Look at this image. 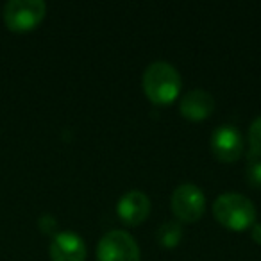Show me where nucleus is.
Returning <instances> with one entry per match:
<instances>
[{"label": "nucleus", "instance_id": "obj_1", "mask_svg": "<svg viewBox=\"0 0 261 261\" xmlns=\"http://www.w3.org/2000/svg\"><path fill=\"white\" fill-rule=\"evenodd\" d=\"M143 91L150 102L168 106L181 91V75L170 63L156 61L147 66L143 73Z\"/></svg>", "mask_w": 261, "mask_h": 261}, {"label": "nucleus", "instance_id": "obj_2", "mask_svg": "<svg viewBox=\"0 0 261 261\" xmlns=\"http://www.w3.org/2000/svg\"><path fill=\"white\" fill-rule=\"evenodd\" d=\"M213 215L229 231H245L256 224V207L242 193H222L213 204Z\"/></svg>", "mask_w": 261, "mask_h": 261}, {"label": "nucleus", "instance_id": "obj_3", "mask_svg": "<svg viewBox=\"0 0 261 261\" xmlns=\"http://www.w3.org/2000/svg\"><path fill=\"white\" fill-rule=\"evenodd\" d=\"M47 6L41 0H9L4 6V22L15 33H27L41 23Z\"/></svg>", "mask_w": 261, "mask_h": 261}, {"label": "nucleus", "instance_id": "obj_4", "mask_svg": "<svg viewBox=\"0 0 261 261\" xmlns=\"http://www.w3.org/2000/svg\"><path fill=\"white\" fill-rule=\"evenodd\" d=\"M98 261H140V247L125 231L106 232L97 245Z\"/></svg>", "mask_w": 261, "mask_h": 261}, {"label": "nucleus", "instance_id": "obj_5", "mask_svg": "<svg viewBox=\"0 0 261 261\" xmlns=\"http://www.w3.org/2000/svg\"><path fill=\"white\" fill-rule=\"evenodd\" d=\"M206 210V195L193 182H185L177 186L172 193V211L181 222L192 224L204 215Z\"/></svg>", "mask_w": 261, "mask_h": 261}, {"label": "nucleus", "instance_id": "obj_6", "mask_svg": "<svg viewBox=\"0 0 261 261\" xmlns=\"http://www.w3.org/2000/svg\"><path fill=\"white\" fill-rule=\"evenodd\" d=\"M211 150L224 163H232L243 152V138L234 125H220L211 135Z\"/></svg>", "mask_w": 261, "mask_h": 261}, {"label": "nucleus", "instance_id": "obj_7", "mask_svg": "<svg viewBox=\"0 0 261 261\" xmlns=\"http://www.w3.org/2000/svg\"><path fill=\"white\" fill-rule=\"evenodd\" d=\"M116 215L125 225H140L150 215V199L143 192L130 190L118 199Z\"/></svg>", "mask_w": 261, "mask_h": 261}, {"label": "nucleus", "instance_id": "obj_8", "mask_svg": "<svg viewBox=\"0 0 261 261\" xmlns=\"http://www.w3.org/2000/svg\"><path fill=\"white\" fill-rule=\"evenodd\" d=\"M52 261H86V243L72 231H61L54 234L50 243Z\"/></svg>", "mask_w": 261, "mask_h": 261}, {"label": "nucleus", "instance_id": "obj_9", "mask_svg": "<svg viewBox=\"0 0 261 261\" xmlns=\"http://www.w3.org/2000/svg\"><path fill=\"white\" fill-rule=\"evenodd\" d=\"M181 115L190 122H200L206 120L215 109V98L211 93L204 90H192L182 97L181 104Z\"/></svg>", "mask_w": 261, "mask_h": 261}, {"label": "nucleus", "instance_id": "obj_10", "mask_svg": "<svg viewBox=\"0 0 261 261\" xmlns=\"http://www.w3.org/2000/svg\"><path fill=\"white\" fill-rule=\"evenodd\" d=\"M182 240V227L177 222H165L158 229V242L165 249H174Z\"/></svg>", "mask_w": 261, "mask_h": 261}, {"label": "nucleus", "instance_id": "obj_11", "mask_svg": "<svg viewBox=\"0 0 261 261\" xmlns=\"http://www.w3.org/2000/svg\"><path fill=\"white\" fill-rule=\"evenodd\" d=\"M245 181L252 188L261 190V158H256L250 154L245 168Z\"/></svg>", "mask_w": 261, "mask_h": 261}, {"label": "nucleus", "instance_id": "obj_12", "mask_svg": "<svg viewBox=\"0 0 261 261\" xmlns=\"http://www.w3.org/2000/svg\"><path fill=\"white\" fill-rule=\"evenodd\" d=\"M249 145L250 154L256 158H261V116L254 120L249 129Z\"/></svg>", "mask_w": 261, "mask_h": 261}, {"label": "nucleus", "instance_id": "obj_13", "mask_svg": "<svg viewBox=\"0 0 261 261\" xmlns=\"http://www.w3.org/2000/svg\"><path fill=\"white\" fill-rule=\"evenodd\" d=\"M38 225H40V229H41V232H43V234H54L56 229H58V220H56L50 213H45V215H41V217H40Z\"/></svg>", "mask_w": 261, "mask_h": 261}, {"label": "nucleus", "instance_id": "obj_14", "mask_svg": "<svg viewBox=\"0 0 261 261\" xmlns=\"http://www.w3.org/2000/svg\"><path fill=\"white\" fill-rule=\"evenodd\" d=\"M250 236H252L254 242L261 245V224H254L252 227H250Z\"/></svg>", "mask_w": 261, "mask_h": 261}]
</instances>
